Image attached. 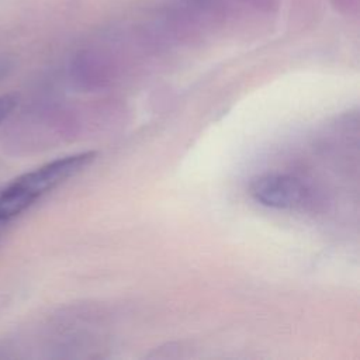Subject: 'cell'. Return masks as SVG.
Masks as SVG:
<instances>
[{
    "label": "cell",
    "instance_id": "cell-1",
    "mask_svg": "<svg viewBox=\"0 0 360 360\" xmlns=\"http://www.w3.org/2000/svg\"><path fill=\"white\" fill-rule=\"evenodd\" d=\"M94 158L93 150L63 156L14 179L0 191V221H10L27 211L45 194L82 172Z\"/></svg>",
    "mask_w": 360,
    "mask_h": 360
},
{
    "label": "cell",
    "instance_id": "cell-2",
    "mask_svg": "<svg viewBox=\"0 0 360 360\" xmlns=\"http://www.w3.org/2000/svg\"><path fill=\"white\" fill-rule=\"evenodd\" d=\"M249 193L256 202L278 210L304 207L309 198V190L300 179L281 173H267L256 177L250 183Z\"/></svg>",
    "mask_w": 360,
    "mask_h": 360
},
{
    "label": "cell",
    "instance_id": "cell-3",
    "mask_svg": "<svg viewBox=\"0 0 360 360\" xmlns=\"http://www.w3.org/2000/svg\"><path fill=\"white\" fill-rule=\"evenodd\" d=\"M235 11L249 10L264 14H271L278 10L280 0H224Z\"/></svg>",
    "mask_w": 360,
    "mask_h": 360
},
{
    "label": "cell",
    "instance_id": "cell-4",
    "mask_svg": "<svg viewBox=\"0 0 360 360\" xmlns=\"http://www.w3.org/2000/svg\"><path fill=\"white\" fill-rule=\"evenodd\" d=\"M17 104V100L13 94L0 96V124L11 114Z\"/></svg>",
    "mask_w": 360,
    "mask_h": 360
},
{
    "label": "cell",
    "instance_id": "cell-5",
    "mask_svg": "<svg viewBox=\"0 0 360 360\" xmlns=\"http://www.w3.org/2000/svg\"><path fill=\"white\" fill-rule=\"evenodd\" d=\"M333 7L343 14H357L360 0H330Z\"/></svg>",
    "mask_w": 360,
    "mask_h": 360
},
{
    "label": "cell",
    "instance_id": "cell-6",
    "mask_svg": "<svg viewBox=\"0 0 360 360\" xmlns=\"http://www.w3.org/2000/svg\"><path fill=\"white\" fill-rule=\"evenodd\" d=\"M8 69H10V62L6 58L0 56V80L7 75Z\"/></svg>",
    "mask_w": 360,
    "mask_h": 360
}]
</instances>
